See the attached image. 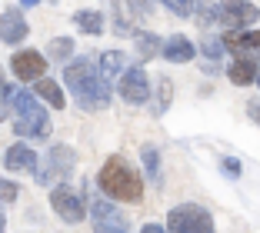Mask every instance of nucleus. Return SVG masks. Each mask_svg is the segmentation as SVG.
<instances>
[{
	"instance_id": "24",
	"label": "nucleus",
	"mask_w": 260,
	"mask_h": 233,
	"mask_svg": "<svg viewBox=\"0 0 260 233\" xmlns=\"http://www.w3.org/2000/svg\"><path fill=\"white\" fill-rule=\"evenodd\" d=\"M200 53H204L210 63H217L223 57V40L220 37H204V40H200Z\"/></svg>"
},
{
	"instance_id": "1",
	"label": "nucleus",
	"mask_w": 260,
	"mask_h": 233,
	"mask_svg": "<svg viewBox=\"0 0 260 233\" xmlns=\"http://www.w3.org/2000/svg\"><path fill=\"white\" fill-rule=\"evenodd\" d=\"M63 83L70 87L77 107L80 110H104L110 104V80L97 70V63L90 57H77V60H67L63 67Z\"/></svg>"
},
{
	"instance_id": "5",
	"label": "nucleus",
	"mask_w": 260,
	"mask_h": 233,
	"mask_svg": "<svg viewBox=\"0 0 260 233\" xmlns=\"http://www.w3.org/2000/svg\"><path fill=\"white\" fill-rule=\"evenodd\" d=\"M167 233H214V217L200 203H177L167 213Z\"/></svg>"
},
{
	"instance_id": "27",
	"label": "nucleus",
	"mask_w": 260,
	"mask_h": 233,
	"mask_svg": "<svg viewBox=\"0 0 260 233\" xmlns=\"http://www.w3.org/2000/svg\"><path fill=\"white\" fill-rule=\"evenodd\" d=\"M17 196H20V187H17L14 180H0V200H4V203H14Z\"/></svg>"
},
{
	"instance_id": "17",
	"label": "nucleus",
	"mask_w": 260,
	"mask_h": 233,
	"mask_svg": "<svg viewBox=\"0 0 260 233\" xmlns=\"http://www.w3.org/2000/svg\"><path fill=\"white\" fill-rule=\"evenodd\" d=\"M74 23L80 27L84 34H90V37H97V34H104V14L100 10H77L74 14Z\"/></svg>"
},
{
	"instance_id": "8",
	"label": "nucleus",
	"mask_w": 260,
	"mask_h": 233,
	"mask_svg": "<svg viewBox=\"0 0 260 233\" xmlns=\"http://www.w3.org/2000/svg\"><path fill=\"white\" fill-rule=\"evenodd\" d=\"M50 207L57 210V217H60L63 223H84V217H87L84 196L77 193L74 187H67V183H57V187L50 190Z\"/></svg>"
},
{
	"instance_id": "6",
	"label": "nucleus",
	"mask_w": 260,
	"mask_h": 233,
	"mask_svg": "<svg viewBox=\"0 0 260 233\" xmlns=\"http://www.w3.org/2000/svg\"><path fill=\"white\" fill-rule=\"evenodd\" d=\"M90 223L93 233H130L127 217L110 203V196H93L90 200Z\"/></svg>"
},
{
	"instance_id": "12",
	"label": "nucleus",
	"mask_w": 260,
	"mask_h": 233,
	"mask_svg": "<svg viewBox=\"0 0 260 233\" xmlns=\"http://www.w3.org/2000/svg\"><path fill=\"white\" fill-rule=\"evenodd\" d=\"M27 34H30V27H27V17H23V10L10 7L0 14V40L4 44H20V40H27Z\"/></svg>"
},
{
	"instance_id": "34",
	"label": "nucleus",
	"mask_w": 260,
	"mask_h": 233,
	"mask_svg": "<svg viewBox=\"0 0 260 233\" xmlns=\"http://www.w3.org/2000/svg\"><path fill=\"white\" fill-rule=\"evenodd\" d=\"M0 123H4V100H0Z\"/></svg>"
},
{
	"instance_id": "2",
	"label": "nucleus",
	"mask_w": 260,
	"mask_h": 233,
	"mask_svg": "<svg viewBox=\"0 0 260 233\" xmlns=\"http://www.w3.org/2000/svg\"><path fill=\"white\" fill-rule=\"evenodd\" d=\"M97 187L104 190V196L120 203H140L144 200V180L140 173L127 163L123 157H110L97 173Z\"/></svg>"
},
{
	"instance_id": "9",
	"label": "nucleus",
	"mask_w": 260,
	"mask_h": 233,
	"mask_svg": "<svg viewBox=\"0 0 260 233\" xmlns=\"http://www.w3.org/2000/svg\"><path fill=\"white\" fill-rule=\"evenodd\" d=\"M117 90H120V97L127 100V104H147L150 100V77H147L144 67H123L120 74V83H117Z\"/></svg>"
},
{
	"instance_id": "18",
	"label": "nucleus",
	"mask_w": 260,
	"mask_h": 233,
	"mask_svg": "<svg viewBox=\"0 0 260 233\" xmlns=\"http://www.w3.org/2000/svg\"><path fill=\"white\" fill-rule=\"evenodd\" d=\"M123 67H127V57H123L120 50H107V53H100V63H97V70L107 80H114V77H120L123 74Z\"/></svg>"
},
{
	"instance_id": "33",
	"label": "nucleus",
	"mask_w": 260,
	"mask_h": 233,
	"mask_svg": "<svg viewBox=\"0 0 260 233\" xmlns=\"http://www.w3.org/2000/svg\"><path fill=\"white\" fill-rule=\"evenodd\" d=\"M0 93H4V97H7V83H4V77H0Z\"/></svg>"
},
{
	"instance_id": "13",
	"label": "nucleus",
	"mask_w": 260,
	"mask_h": 233,
	"mask_svg": "<svg viewBox=\"0 0 260 233\" xmlns=\"http://www.w3.org/2000/svg\"><path fill=\"white\" fill-rule=\"evenodd\" d=\"M40 163L37 150L34 147H27V143H14L7 153H4V167H7L10 173H34Z\"/></svg>"
},
{
	"instance_id": "20",
	"label": "nucleus",
	"mask_w": 260,
	"mask_h": 233,
	"mask_svg": "<svg viewBox=\"0 0 260 233\" xmlns=\"http://www.w3.org/2000/svg\"><path fill=\"white\" fill-rule=\"evenodd\" d=\"M47 57L54 63H67L70 57H74V40L70 37H54L50 44H47Z\"/></svg>"
},
{
	"instance_id": "19",
	"label": "nucleus",
	"mask_w": 260,
	"mask_h": 233,
	"mask_svg": "<svg viewBox=\"0 0 260 233\" xmlns=\"http://www.w3.org/2000/svg\"><path fill=\"white\" fill-rule=\"evenodd\" d=\"M134 44H137V53L144 57V60H150V57H157L160 53V44L164 40H157V34L150 30H134Z\"/></svg>"
},
{
	"instance_id": "11",
	"label": "nucleus",
	"mask_w": 260,
	"mask_h": 233,
	"mask_svg": "<svg viewBox=\"0 0 260 233\" xmlns=\"http://www.w3.org/2000/svg\"><path fill=\"white\" fill-rule=\"evenodd\" d=\"M223 50H230L234 57H247V60L260 63V30H227L223 34Z\"/></svg>"
},
{
	"instance_id": "25",
	"label": "nucleus",
	"mask_w": 260,
	"mask_h": 233,
	"mask_svg": "<svg viewBox=\"0 0 260 233\" xmlns=\"http://www.w3.org/2000/svg\"><path fill=\"white\" fill-rule=\"evenodd\" d=\"M193 17H197V23H200V27H210V23H217V4H210V0L197 4Z\"/></svg>"
},
{
	"instance_id": "29",
	"label": "nucleus",
	"mask_w": 260,
	"mask_h": 233,
	"mask_svg": "<svg viewBox=\"0 0 260 233\" xmlns=\"http://www.w3.org/2000/svg\"><path fill=\"white\" fill-rule=\"evenodd\" d=\"M140 233H167V226H160V223H144V230Z\"/></svg>"
},
{
	"instance_id": "30",
	"label": "nucleus",
	"mask_w": 260,
	"mask_h": 233,
	"mask_svg": "<svg viewBox=\"0 0 260 233\" xmlns=\"http://www.w3.org/2000/svg\"><path fill=\"white\" fill-rule=\"evenodd\" d=\"M250 113H253V120L260 123V104H250Z\"/></svg>"
},
{
	"instance_id": "31",
	"label": "nucleus",
	"mask_w": 260,
	"mask_h": 233,
	"mask_svg": "<svg viewBox=\"0 0 260 233\" xmlns=\"http://www.w3.org/2000/svg\"><path fill=\"white\" fill-rule=\"evenodd\" d=\"M40 0H20V7H37Z\"/></svg>"
},
{
	"instance_id": "15",
	"label": "nucleus",
	"mask_w": 260,
	"mask_h": 233,
	"mask_svg": "<svg viewBox=\"0 0 260 233\" xmlns=\"http://www.w3.org/2000/svg\"><path fill=\"white\" fill-rule=\"evenodd\" d=\"M257 74H260V63L247 60V57H234V63L227 67V80L237 83V87H250V83H257Z\"/></svg>"
},
{
	"instance_id": "35",
	"label": "nucleus",
	"mask_w": 260,
	"mask_h": 233,
	"mask_svg": "<svg viewBox=\"0 0 260 233\" xmlns=\"http://www.w3.org/2000/svg\"><path fill=\"white\" fill-rule=\"evenodd\" d=\"M257 87H260V74H257Z\"/></svg>"
},
{
	"instance_id": "21",
	"label": "nucleus",
	"mask_w": 260,
	"mask_h": 233,
	"mask_svg": "<svg viewBox=\"0 0 260 233\" xmlns=\"http://www.w3.org/2000/svg\"><path fill=\"white\" fill-rule=\"evenodd\" d=\"M157 87H160V100H153V104H150V113H153V117H164L167 107H170V100H174V83H170V77H160Z\"/></svg>"
},
{
	"instance_id": "7",
	"label": "nucleus",
	"mask_w": 260,
	"mask_h": 233,
	"mask_svg": "<svg viewBox=\"0 0 260 233\" xmlns=\"http://www.w3.org/2000/svg\"><path fill=\"white\" fill-rule=\"evenodd\" d=\"M257 20L260 10L250 0H220L217 4V23H223L227 30H244V27H253Z\"/></svg>"
},
{
	"instance_id": "4",
	"label": "nucleus",
	"mask_w": 260,
	"mask_h": 233,
	"mask_svg": "<svg viewBox=\"0 0 260 233\" xmlns=\"http://www.w3.org/2000/svg\"><path fill=\"white\" fill-rule=\"evenodd\" d=\"M77 170V150L70 143H50V150L44 153V160L34 170V180L40 187H50V183H63L70 173Z\"/></svg>"
},
{
	"instance_id": "10",
	"label": "nucleus",
	"mask_w": 260,
	"mask_h": 233,
	"mask_svg": "<svg viewBox=\"0 0 260 233\" xmlns=\"http://www.w3.org/2000/svg\"><path fill=\"white\" fill-rule=\"evenodd\" d=\"M10 74L20 83H34L47 74V57L40 50H17L10 57Z\"/></svg>"
},
{
	"instance_id": "14",
	"label": "nucleus",
	"mask_w": 260,
	"mask_h": 233,
	"mask_svg": "<svg viewBox=\"0 0 260 233\" xmlns=\"http://www.w3.org/2000/svg\"><path fill=\"white\" fill-rule=\"evenodd\" d=\"M160 53H164V60H170V63H190L193 53H197V47H193L184 34H170V37L160 44Z\"/></svg>"
},
{
	"instance_id": "26",
	"label": "nucleus",
	"mask_w": 260,
	"mask_h": 233,
	"mask_svg": "<svg viewBox=\"0 0 260 233\" xmlns=\"http://www.w3.org/2000/svg\"><path fill=\"white\" fill-rule=\"evenodd\" d=\"M150 7H153V0H127L130 20H147V17H150Z\"/></svg>"
},
{
	"instance_id": "22",
	"label": "nucleus",
	"mask_w": 260,
	"mask_h": 233,
	"mask_svg": "<svg viewBox=\"0 0 260 233\" xmlns=\"http://www.w3.org/2000/svg\"><path fill=\"white\" fill-rule=\"evenodd\" d=\"M157 4L177 17H193V10H197V0H157Z\"/></svg>"
},
{
	"instance_id": "28",
	"label": "nucleus",
	"mask_w": 260,
	"mask_h": 233,
	"mask_svg": "<svg viewBox=\"0 0 260 233\" xmlns=\"http://www.w3.org/2000/svg\"><path fill=\"white\" fill-rule=\"evenodd\" d=\"M220 170H223V177H230V180H237L244 167H240V160H234V157H223V160H220Z\"/></svg>"
},
{
	"instance_id": "23",
	"label": "nucleus",
	"mask_w": 260,
	"mask_h": 233,
	"mask_svg": "<svg viewBox=\"0 0 260 233\" xmlns=\"http://www.w3.org/2000/svg\"><path fill=\"white\" fill-rule=\"evenodd\" d=\"M144 167H147V177H150L153 183H160V153L153 150V147H144Z\"/></svg>"
},
{
	"instance_id": "16",
	"label": "nucleus",
	"mask_w": 260,
	"mask_h": 233,
	"mask_svg": "<svg viewBox=\"0 0 260 233\" xmlns=\"http://www.w3.org/2000/svg\"><path fill=\"white\" fill-rule=\"evenodd\" d=\"M34 93H37L44 104H50L54 110H63L67 107V97H63V90H60V83L57 80H50V77H40V80H34Z\"/></svg>"
},
{
	"instance_id": "32",
	"label": "nucleus",
	"mask_w": 260,
	"mask_h": 233,
	"mask_svg": "<svg viewBox=\"0 0 260 233\" xmlns=\"http://www.w3.org/2000/svg\"><path fill=\"white\" fill-rule=\"evenodd\" d=\"M0 233H7V217L0 213Z\"/></svg>"
},
{
	"instance_id": "3",
	"label": "nucleus",
	"mask_w": 260,
	"mask_h": 233,
	"mask_svg": "<svg viewBox=\"0 0 260 233\" xmlns=\"http://www.w3.org/2000/svg\"><path fill=\"white\" fill-rule=\"evenodd\" d=\"M7 100L17 110L14 134L20 137V140H47V137H50V117H47V110L40 107V97L34 90L7 87Z\"/></svg>"
}]
</instances>
